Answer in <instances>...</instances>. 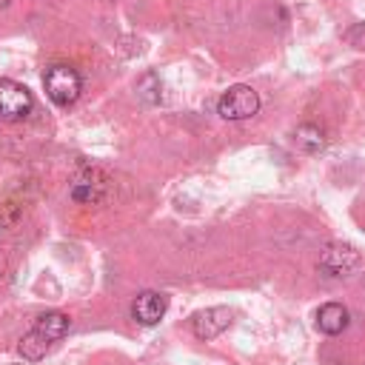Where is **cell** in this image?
<instances>
[{
	"instance_id": "obj_2",
	"label": "cell",
	"mask_w": 365,
	"mask_h": 365,
	"mask_svg": "<svg viewBox=\"0 0 365 365\" xmlns=\"http://www.w3.org/2000/svg\"><path fill=\"white\" fill-rule=\"evenodd\" d=\"M259 111V94L245 86V83H237L231 86L228 91H222V97L217 100V114L222 120H248Z\"/></svg>"
},
{
	"instance_id": "obj_12",
	"label": "cell",
	"mask_w": 365,
	"mask_h": 365,
	"mask_svg": "<svg viewBox=\"0 0 365 365\" xmlns=\"http://www.w3.org/2000/svg\"><path fill=\"white\" fill-rule=\"evenodd\" d=\"M137 97H140V103H145V106H157V103H160V97H163V83H160V77H157L154 71H148V74H143V77L137 80Z\"/></svg>"
},
{
	"instance_id": "obj_9",
	"label": "cell",
	"mask_w": 365,
	"mask_h": 365,
	"mask_svg": "<svg viewBox=\"0 0 365 365\" xmlns=\"http://www.w3.org/2000/svg\"><path fill=\"white\" fill-rule=\"evenodd\" d=\"M71 200L74 202H83V205H94L103 200V182L94 180V177H80L74 180L71 185Z\"/></svg>"
},
{
	"instance_id": "obj_14",
	"label": "cell",
	"mask_w": 365,
	"mask_h": 365,
	"mask_svg": "<svg viewBox=\"0 0 365 365\" xmlns=\"http://www.w3.org/2000/svg\"><path fill=\"white\" fill-rule=\"evenodd\" d=\"M348 43L354 46V48H359V51H365V23H354L351 29H348Z\"/></svg>"
},
{
	"instance_id": "obj_16",
	"label": "cell",
	"mask_w": 365,
	"mask_h": 365,
	"mask_svg": "<svg viewBox=\"0 0 365 365\" xmlns=\"http://www.w3.org/2000/svg\"><path fill=\"white\" fill-rule=\"evenodd\" d=\"M3 6H9V0H0V9H3Z\"/></svg>"
},
{
	"instance_id": "obj_15",
	"label": "cell",
	"mask_w": 365,
	"mask_h": 365,
	"mask_svg": "<svg viewBox=\"0 0 365 365\" xmlns=\"http://www.w3.org/2000/svg\"><path fill=\"white\" fill-rule=\"evenodd\" d=\"M3 268H6V259H3V257H0V271H3Z\"/></svg>"
},
{
	"instance_id": "obj_13",
	"label": "cell",
	"mask_w": 365,
	"mask_h": 365,
	"mask_svg": "<svg viewBox=\"0 0 365 365\" xmlns=\"http://www.w3.org/2000/svg\"><path fill=\"white\" fill-rule=\"evenodd\" d=\"M17 220H20V205L3 202V205H0V228H11Z\"/></svg>"
},
{
	"instance_id": "obj_10",
	"label": "cell",
	"mask_w": 365,
	"mask_h": 365,
	"mask_svg": "<svg viewBox=\"0 0 365 365\" xmlns=\"http://www.w3.org/2000/svg\"><path fill=\"white\" fill-rule=\"evenodd\" d=\"M294 143H297L302 151L317 154V151H322V148H325V134H322V128H317V125L305 123V125H299V128L294 131Z\"/></svg>"
},
{
	"instance_id": "obj_3",
	"label": "cell",
	"mask_w": 365,
	"mask_h": 365,
	"mask_svg": "<svg viewBox=\"0 0 365 365\" xmlns=\"http://www.w3.org/2000/svg\"><path fill=\"white\" fill-rule=\"evenodd\" d=\"M319 268L328 277H354L362 268V257L348 242H331L319 254Z\"/></svg>"
},
{
	"instance_id": "obj_4",
	"label": "cell",
	"mask_w": 365,
	"mask_h": 365,
	"mask_svg": "<svg viewBox=\"0 0 365 365\" xmlns=\"http://www.w3.org/2000/svg\"><path fill=\"white\" fill-rule=\"evenodd\" d=\"M34 108V97L23 83L0 80V117L3 120H23Z\"/></svg>"
},
{
	"instance_id": "obj_6",
	"label": "cell",
	"mask_w": 365,
	"mask_h": 365,
	"mask_svg": "<svg viewBox=\"0 0 365 365\" xmlns=\"http://www.w3.org/2000/svg\"><path fill=\"white\" fill-rule=\"evenodd\" d=\"M168 311V297L160 291H140L131 302V317L140 325H157Z\"/></svg>"
},
{
	"instance_id": "obj_11",
	"label": "cell",
	"mask_w": 365,
	"mask_h": 365,
	"mask_svg": "<svg viewBox=\"0 0 365 365\" xmlns=\"http://www.w3.org/2000/svg\"><path fill=\"white\" fill-rule=\"evenodd\" d=\"M46 348H48V339H46L43 334H37V331H29V334L20 339V345H17L20 356L29 359V362L43 359V356H46Z\"/></svg>"
},
{
	"instance_id": "obj_8",
	"label": "cell",
	"mask_w": 365,
	"mask_h": 365,
	"mask_svg": "<svg viewBox=\"0 0 365 365\" xmlns=\"http://www.w3.org/2000/svg\"><path fill=\"white\" fill-rule=\"evenodd\" d=\"M68 328H71V319H68L63 311H46V314L37 319V325H34V331L43 334L48 342L63 339V336L68 334Z\"/></svg>"
},
{
	"instance_id": "obj_7",
	"label": "cell",
	"mask_w": 365,
	"mask_h": 365,
	"mask_svg": "<svg viewBox=\"0 0 365 365\" xmlns=\"http://www.w3.org/2000/svg\"><path fill=\"white\" fill-rule=\"evenodd\" d=\"M317 328L325 334V336H336L348 328V308L339 305V302H325L319 311H317Z\"/></svg>"
},
{
	"instance_id": "obj_5",
	"label": "cell",
	"mask_w": 365,
	"mask_h": 365,
	"mask_svg": "<svg viewBox=\"0 0 365 365\" xmlns=\"http://www.w3.org/2000/svg\"><path fill=\"white\" fill-rule=\"evenodd\" d=\"M231 319H234V314L228 308H222V305L205 308V311H197L191 317V331H194L197 339H214L231 325Z\"/></svg>"
},
{
	"instance_id": "obj_1",
	"label": "cell",
	"mask_w": 365,
	"mask_h": 365,
	"mask_svg": "<svg viewBox=\"0 0 365 365\" xmlns=\"http://www.w3.org/2000/svg\"><path fill=\"white\" fill-rule=\"evenodd\" d=\"M43 88H46V97L54 106H71L80 97V91H83V80H80V74H77L74 66L54 63L43 74Z\"/></svg>"
}]
</instances>
